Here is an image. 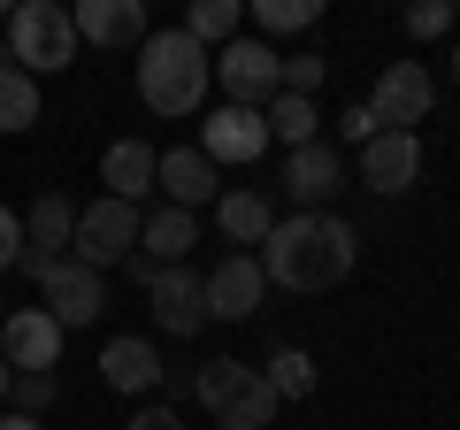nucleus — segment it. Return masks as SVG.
I'll return each instance as SVG.
<instances>
[{"label": "nucleus", "instance_id": "obj_1", "mask_svg": "<svg viewBox=\"0 0 460 430\" xmlns=\"http://www.w3.org/2000/svg\"><path fill=\"white\" fill-rule=\"evenodd\" d=\"M361 262V231L345 215H277V231L261 238V277L277 292H330Z\"/></svg>", "mask_w": 460, "mask_h": 430}, {"label": "nucleus", "instance_id": "obj_2", "mask_svg": "<svg viewBox=\"0 0 460 430\" xmlns=\"http://www.w3.org/2000/svg\"><path fill=\"white\" fill-rule=\"evenodd\" d=\"M215 85V54L184 31H146L138 47V108L146 116H199Z\"/></svg>", "mask_w": 460, "mask_h": 430}, {"label": "nucleus", "instance_id": "obj_3", "mask_svg": "<svg viewBox=\"0 0 460 430\" xmlns=\"http://www.w3.org/2000/svg\"><path fill=\"white\" fill-rule=\"evenodd\" d=\"M0 62H16L23 77H54V69L77 62V23H69L62 0H23L8 8V54Z\"/></svg>", "mask_w": 460, "mask_h": 430}, {"label": "nucleus", "instance_id": "obj_4", "mask_svg": "<svg viewBox=\"0 0 460 430\" xmlns=\"http://www.w3.org/2000/svg\"><path fill=\"white\" fill-rule=\"evenodd\" d=\"M215 85H223L230 108H269V100L284 93V54L269 47V39H230L223 54H215Z\"/></svg>", "mask_w": 460, "mask_h": 430}, {"label": "nucleus", "instance_id": "obj_5", "mask_svg": "<svg viewBox=\"0 0 460 430\" xmlns=\"http://www.w3.org/2000/svg\"><path fill=\"white\" fill-rule=\"evenodd\" d=\"M138 231H146V208H123V200L100 193L93 208H77V262L84 269H108V262H131L138 254Z\"/></svg>", "mask_w": 460, "mask_h": 430}, {"label": "nucleus", "instance_id": "obj_6", "mask_svg": "<svg viewBox=\"0 0 460 430\" xmlns=\"http://www.w3.org/2000/svg\"><path fill=\"white\" fill-rule=\"evenodd\" d=\"M69 238H77V200H69V193H39L31 215H23L16 269H23V277H47L54 262H69Z\"/></svg>", "mask_w": 460, "mask_h": 430}, {"label": "nucleus", "instance_id": "obj_7", "mask_svg": "<svg viewBox=\"0 0 460 430\" xmlns=\"http://www.w3.org/2000/svg\"><path fill=\"white\" fill-rule=\"evenodd\" d=\"M208 323H253L269 300V277H261V254H223L208 269Z\"/></svg>", "mask_w": 460, "mask_h": 430}, {"label": "nucleus", "instance_id": "obj_8", "mask_svg": "<svg viewBox=\"0 0 460 430\" xmlns=\"http://www.w3.org/2000/svg\"><path fill=\"white\" fill-rule=\"evenodd\" d=\"M368 108H376L384 131H414V123L438 108V77H429L422 62H384V69H376V93H368Z\"/></svg>", "mask_w": 460, "mask_h": 430}, {"label": "nucleus", "instance_id": "obj_9", "mask_svg": "<svg viewBox=\"0 0 460 430\" xmlns=\"http://www.w3.org/2000/svg\"><path fill=\"white\" fill-rule=\"evenodd\" d=\"M39 292H47V315L62 323V331H84V323H100V315H108V277H100V269H84L77 254H69V262H54L47 277H39Z\"/></svg>", "mask_w": 460, "mask_h": 430}, {"label": "nucleus", "instance_id": "obj_10", "mask_svg": "<svg viewBox=\"0 0 460 430\" xmlns=\"http://www.w3.org/2000/svg\"><path fill=\"white\" fill-rule=\"evenodd\" d=\"M146 308H154V323H162L169 338H199V323H208V284H199V269L192 262L154 269L146 277Z\"/></svg>", "mask_w": 460, "mask_h": 430}, {"label": "nucleus", "instance_id": "obj_11", "mask_svg": "<svg viewBox=\"0 0 460 430\" xmlns=\"http://www.w3.org/2000/svg\"><path fill=\"white\" fill-rule=\"evenodd\" d=\"M261 147H269V123H261V108H208L199 116V154H208L215 169H238V162H261Z\"/></svg>", "mask_w": 460, "mask_h": 430}, {"label": "nucleus", "instance_id": "obj_12", "mask_svg": "<svg viewBox=\"0 0 460 430\" xmlns=\"http://www.w3.org/2000/svg\"><path fill=\"white\" fill-rule=\"evenodd\" d=\"M414 177H422V139L414 131H376L361 147V184L376 200H399V193H414Z\"/></svg>", "mask_w": 460, "mask_h": 430}, {"label": "nucleus", "instance_id": "obj_13", "mask_svg": "<svg viewBox=\"0 0 460 430\" xmlns=\"http://www.w3.org/2000/svg\"><path fill=\"white\" fill-rule=\"evenodd\" d=\"M154 193H169V208L199 215V208H215V200H223V169H215L199 147H169L162 169H154Z\"/></svg>", "mask_w": 460, "mask_h": 430}, {"label": "nucleus", "instance_id": "obj_14", "mask_svg": "<svg viewBox=\"0 0 460 430\" xmlns=\"http://www.w3.org/2000/svg\"><path fill=\"white\" fill-rule=\"evenodd\" d=\"M338 184H345V154L330 147V139H314V147H292V154H284V193L299 200V215H323Z\"/></svg>", "mask_w": 460, "mask_h": 430}, {"label": "nucleus", "instance_id": "obj_15", "mask_svg": "<svg viewBox=\"0 0 460 430\" xmlns=\"http://www.w3.org/2000/svg\"><path fill=\"white\" fill-rule=\"evenodd\" d=\"M0 362L16 369V377L23 369H54L62 362V323H54L47 308H16L0 323Z\"/></svg>", "mask_w": 460, "mask_h": 430}, {"label": "nucleus", "instance_id": "obj_16", "mask_svg": "<svg viewBox=\"0 0 460 430\" xmlns=\"http://www.w3.org/2000/svg\"><path fill=\"white\" fill-rule=\"evenodd\" d=\"M69 23L84 47H146V0H77Z\"/></svg>", "mask_w": 460, "mask_h": 430}, {"label": "nucleus", "instance_id": "obj_17", "mask_svg": "<svg viewBox=\"0 0 460 430\" xmlns=\"http://www.w3.org/2000/svg\"><path fill=\"white\" fill-rule=\"evenodd\" d=\"M154 169H162V154H154L146 139H115V147L100 154V184H108V200H123V208H138V200L154 193Z\"/></svg>", "mask_w": 460, "mask_h": 430}, {"label": "nucleus", "instance_id": "obj_18", "mask_svg": "<svg viewBox=\"0 0 460 430\" xmlns=\"http://www.w3.org/2000/svg\"><path fill=\"white\" fill-rule=\"evenodd\" d=\"M100 377H108V392H154V384L169 377V362L154 354V338H108L100 346Z\"/></svg>", "mask_w": 460, "mask_h": 430}, {"label": "nucleus", "instance_id": "obj_19", "mask_svg": "<svg viewBox=\"0 0 460 430\" xmlns=\"http://www.w3.org/2000/svg\"><path fill=\"white\" fill-rule=\"evenodd\" d=\"M215 231H223L238 254H246V246H261V238L277 231V200H269L261 184H238V193H223V200H215Z\"/></svg>", "mask_w": 460, "mask_h": 430}, {"label": "nucleus", "instance_id": "obj_20", "mask_svg": "<svg viewBox=\"0 0 460 430\" xmlns=\"http://www.w3.org/2000/svg\"><path fill=\"white\" fill-rule=\"evenodd\" d=\"M138 246H146V262H154V269H177L184 254L199 246V215H184V208H162V215H146Z\"/></svg>", "mask_w": 460, "mask_h": 430}, {"label": "nucleus", "instance_id": "obj_21", "mask_svg": "<svg viewBox=\"0 0 460 430\" xmlns=\"http://www.w3.org/2000/svg\"><path fill=\"white\" fill-rule=\"evenodd\" d=\"M277 408H284L277 384H269L261 369H246V384L223 399V415H215V423H223V430H269V423H277Z\"/></svg>", "mask_w": 460, "mask_h": 430}, {"label": "nucleus", "instance_id": "obj_22", "mask_svg": "<svg viewBox=\"0 0 460 430\" xmlns=\"http://www.w3.org/2000/svg\"><path fill=\"white\" fill-rule=\"evenodd\" d=\"M261 123H269V139H277L284 154L292 147H314V139H323V116H314V100H299V93H277L261 108Z\"/></svg>", "mask_w": 460, "mask_h": 430}, {"label": "nucleus", "instance_id": "obj_23", "mask_svg": "<svg viewBox=\"0 0 460 430\" xmlns=\"http://www.w3.org/2000/svg\"><path fill=\"white\" fill-rule=\"evenodd\" d=\"M177 31L199 39V47H230V39L246 31V0H192Z\"/></svg>", "mask_w": 460, "mask_h": 430}, {"label": "nucleus", "instance_id": "obj_24", "mask_svg": "<svg viewBox=\"0 0 460 430\" xmlns=\"http://www.w3.org/2000/svg\"><path fill=\"white\" fill-rule=\"evenodd\" d=\"M31 123H39V77L0 62V131H31Z\"/></svg>", "mask_w": 460, "mask_h": 430}, {"label": "nucleus", "instance_id": "obj_25", "mask_svg": "<svg viewBox=\"0 0 460 430\" xmlns=\"http://www.w3.org/2000/svg\"><path fill=\"white\" fill-rule=\"evenodd\" d=\"M246 369H253V362H230V354H215V362H199V369H192V399H199L208 415H223V399L238 392V384H246Z\"/></svg>", "mask_w": 460, "mask_h": 430}, {"label": "nucleus", "instance_id": "obj_26", "mask_svg": "<svg viewBox=\"0 0 460 430\" xmlns=\"http://www.w3.org/2000/svg\"><path fill=\"white\" fill-rule=\"evenodd\" d=\"M246 16L261 23V39H284V31H307V23L323 16V0H253Z\"/></svg>", "mask_w": 460, "mask_h": 430}, {"label": "nucleus", "instance_id": "obj_27", "mask_svg": "<svg viewBox=\"0 0 460 430\" xmlns=\"http://www.w3.org/2000/svg\"><path fill=\"white\" fill-rule=\"evenodd\" d=\"M261 377L277 384V399H307V392H314V362H307L299 346H277V354H269V369H261Z\"/></svg>", "mask_w": 460, "mask_h": 430}, {"label": "nucleus", "instance_id": "obj_28", "mask_svg": "<svg viewBox=\"0 0 460 430\" xmlns=\"http://www.w3.org/2000/svg\"><path fill=\"white\" fill-rule=\"evenodd\" d=\"M54 392H62V384H54V369H23V377L8 384L16 415H47V408H54Z\"/></svg>", "mask_w": 460, "mask_h": 430}, {"label": "nucleus", "instance_id": "obj_29", "mask_svg": "<svg viewBox=\"0 0 460 430\" xmlns=\"http://www.w3.org/2000/svg\"><path fill=\"white\" fill-rule=\"evenodd\" d=\"M323 77H330V62H323V54H284V93L314 100V93H323Z\"/></svg>", "mask_w": 460, "mask_h": 430}, {"label": "nucleus", "instance_id": "obj_30", "mask_svg": "<svg viewBox=\"0 0 460 430\" xmlns=\"http://www.w3.org/2000/svg\"><path fill=\"white\" fill-rule=\"evenodd\" d=\"M453 31V0H414L407 8V39H445Z\"/></svg>", "mask_w": 460, "mask_h": 430}, {"label": "nucleus", "instance_id": "obj_31", "mask_svg": "<svg viewBox=\"0 0 460 430\" xmlns=\"http://www.w3.org/2000/svg\"><path fill=\"white\" fill-rule=\"evenodd\" d=\"M376 131H384V123H376V108H368V100H353V108L338 116V139H345V147H368Z\"/></svg>", "mask_w": 460, "mask_h": 430}, {"label": "nucleus", "instance_id": "obj_32", "mask_svg": "<svg viewBox=\"0 0 460 430\" xmlns=\"http://www.w3.org/2000/svg\"><path fill=\"white\" fill-rule=\"evenodd\" d=\"M16 254H23V223L16 208H0V269H16Z\"/></svg>", "mask_w": 460, "mask_h": 430}, {"label": "nucleus", "instance_id": "obj_33", "mask_svg": "<svg viewBox=\"0 0 460 430\" xmlns=\"http://www.w3.org/2000/svg\"><path fill=\"white\" fill-rule=\"evenodd\" d=\"M131 430H184V415H177V408H138Z\"/></svg>", "mask_w": 460, "mask_h": 430}, {"label": "nucleus", "instance_id": "obj_34", "mask_svg": "<svg viewBox=\"0 0 460 430\" xmlns=\"http://www.w3.org/2000/svg\"><path fill=\"white\" fill-rule=\"evenodd\" d=\"M0 430H47V423H39V415H16V408H8V415H0Z\"/></svg>", "mask_w": 460, "mask_h": 430}, {"label": "nucleus", "instance_id": "obj_35", "mask_svg": "<svg viewBox=\"0 0 460 430\" xmlns=\"http://www.w3.org/2000/svg\"><path fill=\"white\" fill-rule=\"evenodd\" d=\"M8 384H16V369H8V362H0V408H8Z\"/></svg>", "mask_w": 460, "mask_h": 430}, {"label": "nucleus", "instance_id": "obj_36", "mask_svg": "<svg viewBox=\"0 0 460 430\" xmlns=\"http://www.w3.org/2000/svg\"><path fill=\"white\" fill-rule=\"evenodd\" d=\"M453 85H460V47H453Z\"/></svg>", "mask_w": 460, "mask_h": 430}, {"label": "nucleus", "instance_id": "obj_37", "mask_svg": "<svg viewBox=\"0 0 460 430\" xmlns=\"http://www.w3.org/2000/svg\"><path fill=\"white\" fill-rule=\"evenodd\" d=\"M0 323H8V300H0Z\"/></svg>", "mask_w": 460, "mask_h": 430}]
</instances>
